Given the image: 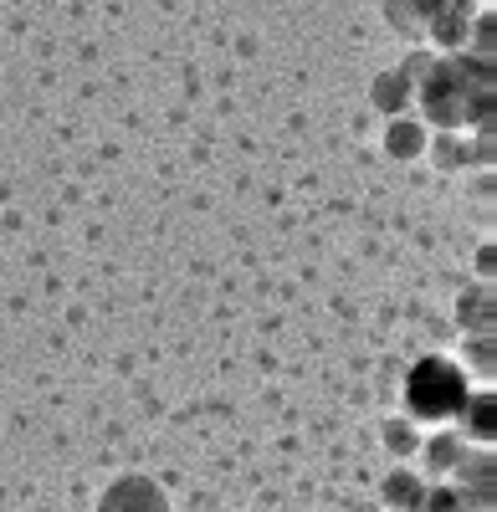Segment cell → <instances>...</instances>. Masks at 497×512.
<instances>
[{
    "mask_svg": "<svg viewBox=\"0 0 497 512\" xmlns=\"http://www.w3.org/2000/svg\"><path fill=\"white\" fill-rule=\"evenodd\" d=\"M421 108L446 134H457V128L492 134V62L472 52L436 57L431 72L421 77Z\"/></svg>",
    "mask_w": 497,
    "mask_h": 512,
    "instance_id": "obj_1",
    "label": "cell"
},
{
    "mask_svg": "<svg viewBox=\"0 0 497 512\" xmlns=\"http://www.w3.org/2000/svg\"><path fill=\"white\" fill-rule=\"evenodd\" d=\"M472 400V379L457 359H421L416 369L405 374V420H431V425H446L457 420Z\"/></svg>",
    "mask_w": 497,
    "mask_h": 512,
    "instance_id": "obj_2",
    "label": "cell"
},
{
    "mask_svg": "<svg viewBox=\"0 0 497 512\" xmlns=\"http://www.w3.org/2000/svg\"><path fill=\"white\" fill-rule=\"evenodd\" d=\"M98 512H170V492L144 472H123L98 492Z\"/></svg>",
    "mask_w": 497,
    "mask_h": 512,
    "instance_id": "obj_3",
    "label": "cell"
},
{
    "mask_svg": "<svg viewBox=\"0 0 497 512\" xmlns=\"http://www.w3.org/2000/svg\"><path fill=\"white\" fill-rule=\"evenodd\" d=\"M451 487H457V497H462L472 512H492V502H497V472H492V451L472 446V451L462 456V466L451 472Z\"/></svg>",
    "mask_w": 497,
    "mask_h": 512,
    "instance_id": "obj_4",
    "label": "cell"
},
{
    "mask_svg": "<svg viewBox=\"0 0 497 512\" xmlns=\"http://www.w3.org/2000/svg\"><path fill=\"white\" fill-rule=\"evenodd\" d=\"M472 446L457 436V431H436L431 441H421V461H426V472L431 477H451L462 466V456H467Z\"/></svg>",
    "mask_w": 497,
    "mask_h": 512,
    "instance_id": "obj_5",
    "label": "cell"
},
{
    "mask_svg": "<svg viewBox=\"0 0 497 512\" xmlns=\"http://www.w3.org/2000/svg\"><path fill=\"white\" fill-rule=\"evenodd\" d=\"M436 11H441V0H385V21L400 36H426Z\"/></svg>",
    "mask_w": 497,
    "mask_h": 512,
    "instance_id": "obj_6",
    "label": "cell"
},
{
    "mask_svg": "<svg viewBox=\"0 0 497 512\" xmlns=\"http://www.w3.org/2000/svg\"><path fill=\"white\" fill-rule=\"evenodd\" d=\"M426 477H416V472H405V466H395V472L380 482V492H385V507L390 512H421V502H426Z\"/></svg>",
    "mask_w": 497,
    "mask_h": 512,
    "instance_id": "obj_7",
    "label": "cell"
},
{
    "mask_svg": "<svg viewBox=\"0 0 497 512\" xmlns=\"http://www.w3.org/2000/svg\"><path fill=\"white\" fill-rule=\"evenodd\" d=\"M410 98H416V88L400 77V67H390V72H380L375 82H369V103H375L385 118H405Z\"/></svg>",
    "mask_w": 497,
    "mask_h": 512,
    "instance_id": "obj_8",
    "label": "cell"
},
{
    "mask_svg": "<svg viewBox=\"0 0 497 512\" xmlns=\"http://www.w3.org/2000/svg\"><path fill=\"white\" fill-rule=\"evenodd\" d=\"M426 123L421 118H395L390 128H385V154L390 159H421L426 154Z\"/></svg>",
    "mask_w": 497,
    "mask_h": 512,
    "instance_id": "obj_9",
    "label": "cell"
},
{
    "mask_svg": "<svg viewBox=\"0 0 497 512\" xmlns=\"http://www.w3.org/2000/svg\"><path fill=\"white\" fill-rule=\"evenodd\" d=\"M497 400H492V390H472V400H467V410H462V420H467V446H482V451H492V425H497Z\"/></svg>",
    "mask_w": 497,
    "mask_h": 512,
    "instance_id": "obj_10",
    "label": "cell"
},
{
    "mask_svg": "<svg viewBox=\"0 0 497 512\" xmlns=\"http://www.w3.org/2000/svg\"><path fill=\"white\" fill-rule=\"evenodd\" d=\"M462 328L467 333H492V287H472L462 297Z\"/></svg>",
    "mask_w": 497,
    "mask_h": 512,
    "instance_id": "obj_11",
    "label": "cell"
},
{
    "mask_svg": "<svg viewBox=\"0 0 497 512\" xmlns=\"http://www.w3.org/2000/svg\"><path fill=\"white\" fill-rule=\"evenodd\" d=\"M385 446H390L395 456H416V451H421L416 425H410V420H385Z\"/></svg>",
    "mask_w": 497,
    "mask_h": 512,
    "instance_id": "obj_12",
    "label": "cell"
},
{
    "mask_svg": "<svg viewBox=\"0 0 497 512\" xmlns=\"http://www.w3.org/2000/svg\"><path fill=\"white\" fill-rule=\"evenodd\" d=\"M467 364H472V374L492 379V333H472L467 338Z\"/></svg>",
    "mask_w": 497,
    "mask_h": 512,
    "instance_id": "obj_13",
    "label": "cell"
},
{
    "mask_svg": "<svg viewBox=\"0 0 497 512\" xmlns=\"http://www.w3.org/2000/svg\"><path fill=\"white\" fill-rule=\"evenodd\" d=\"M421 512H472V507L457 497V487H426V502H421Z\"/></svg>",
    "mask_w": 497,
    "mask_h": 512,
    "instance_id": "obj_14",
    "label": "cell"
},
{
    "mask_svg": "<svg viewBox=\"0 0 497 512\" xmlns=\"http://www.w3.org/2000/svg\"><path fill=\"white\" fill-rule=\"evenodd\" d=\"M431 154L441 159V169H457V164H467V159H472V154H467L457 139H451V134H441V139L431 144Z\"/></svg>",
    "mask_w": 497,
    "mask_h": 512,
    "instance_id": "obj_15",
    "label": "cell"
}]
</instances>
